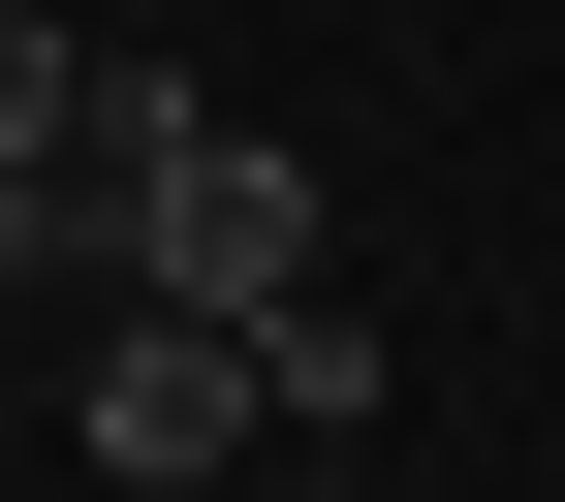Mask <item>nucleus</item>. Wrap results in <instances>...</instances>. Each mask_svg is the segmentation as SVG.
I'll return each mask as SVG.
<instances>
[{
  "mask_svg": "<svg viewBox=\"0 0 565 502\" xmlns=\"http://www.w3.org/2000/svg\"><path fill=\"white\" fill-rule=\"evenodd\" d=\"M252 314H158V282H95V471H252Z\"/></svg>",
  "mask_w": 565,
  "mask_h": 502,
  "instance_id": "nucleus-3",
  "label": "nucleus"
},
{
  "mask_svg": "<svg viewBox=\"0 0 565 502\" xmlns=\"http://www.w3.org/2000/svg\"><path fill=\"white\" fill-rule=\"evenodd\" d=\"M252 502H408V471H252Z\"/></svg>",
  "mask_w": 565,
  "mask_h": 502,
  "instance_id": "nucleus-5",
  "label": "nucleus"
},
{
  "mask_svg": "<svg viewBox=\"0 0 565 502\" xmlns=\"http://www.w3.org/2000/svg\"><path fill=\"white\" fill-rule=\"evenodd\" d=\"M252 408H282V440H377V314L282 282V314H252Z\"/></svg>",
  "mask_w": 565,
  "mask_h": 502,
  "instance_id": "nucleus-4",
  "label": "nucleus"
},
{
  "mask_svg": "<svg viewBox=\"0 0 565 502\" xmlns=\"http://www.w3.org/2000/svg\"><path fill=\"white\" fill-rule=\"evenodd\" d=\"M126 282H158V314H282V282H345V221H315V158H282V126L189 95L158 158H126Z\"/></svg>",
  "mask_w": 565,
  "mask_h": 502,
  "instance_id": "nucleus-1",
  "label": "nucleus"
},
{
  "mask_svg": "<svg viewBox=\"0 0 565 502\" xmlns=\"http://www.w3.org/2000/svg\"><path fill=\"white\" fill-rule=\"evenodd\" d=\"M158 126H189V63H95L63 0H0V189H63V221L126 252V158H158Z\"/></svg>",
  "mask_w": 565,
  "mask_h": 502,
  "instance_id": "nucleus-2",
  "label": "nucleus"
}]
</instances>
